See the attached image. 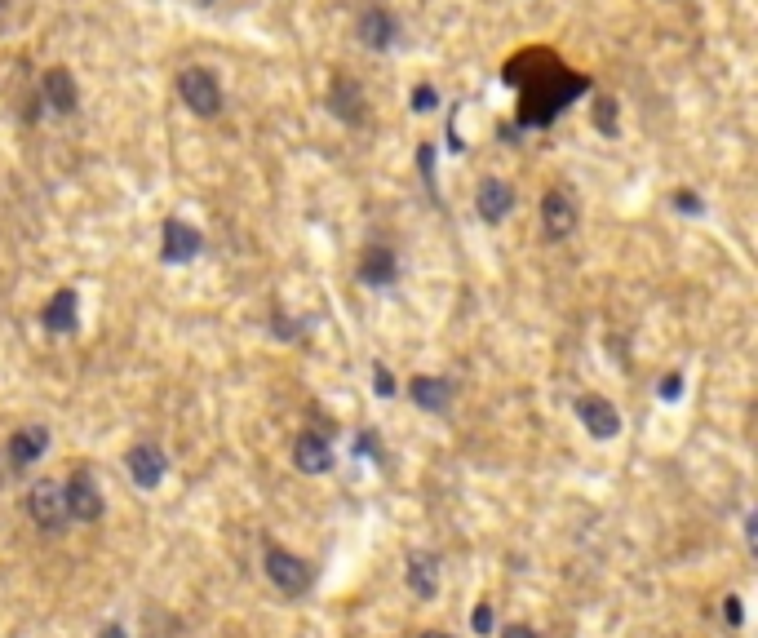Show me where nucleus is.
<instances>
[{
	"mask_svg": "<svg viewBox=\"0 0 758 638\" xmlns=\"http://www.w3.org/2000/svg\"><path fill=\"white\" fill-rule=\"evenodd\" d=\"M262 572H266V581H271L280 594H289V599H297V594H306L315 585V568L306 559H297L293 550H284V545H266Z\"/></svg>",
	"mask_w": 758,
	"mask_h": 638,
	"instance_id": "nucleus-1",
	"label": "nucleus"
},
{
	"mask_svg": "<svg viewBox=\"0 0 758 638\" xmlns=\"http://www.w3.org/2000/svg\"><path fill=\"white\" fill-rule=\"evenodd\" d=\"M577 222H581V204H577V195H572L568 187H550L546 195H541V235H546V244L572 240Z\"/></svg>",
	"mask_w": 758,
	"mask_h": 638,
	"instance_id": "nucleus-2",
	"label": "nucleus"
},
{
	"mask_svg": "<svg viewBox=\"0 0 758 638\" xmlns=\"http://www.w3.org/2000/svg\"><path fill=\"white\" fill-rule=\"evenodd\" d=\"M178 98H182V107L191 111V116H200V120H213L222 111V85H218V76H213L209 67H187L178 76Z\"/></svg>",
	"mask_w": 758,
	"mask_h": 638,
	"instance_id": "nucleus-3",
	"label": "nucleus"
},
{
	"mask_svg": "<svg viewBox=\"0 0 758 638\" xmlns=\"http://www.w3.org/2000/svg\"><path fill=\"white\" fill-rule=\"evenodd\" d=\"M63 501H67V519L76 523H98L107 501H102V488H98V475L89 466H76L63 483Z\"/></svg>",
	"mask_w": 758,
	"mask_h": 638,
	"instance_id": "nucleus-4",
	"label": "nucleus"
},
{
	"mask_svg": "<svg viewBox=\"0 0 758 638\" xmlns=\"http://www.w3.org/2000/svg\"><path fill=\"white\" fill-rule=\"evenodd\" d=\"M27 510H32L40 532H63L71 523L67 519V501H63V483H54V479L32 483V492H27Z\"/></svg>",
	"mask_w": 758,
	"mask_h": 638,
	"instance_id": "nucleus-5",
	"label": "nucleus"
},
{
	"mask_svg": "<svg viewBox=\"0 0 758 638\" xmlns=\"http://www.w3.org/2000/svg\"><path fill=\"white\" fill-rule=\"evenodd\" d=\"M329 111H333V120L360 129L364 120H368V98H364L360 80L346 76V71H337V76L329 80Z\"/></svg>",
	"mask_w": 758,
	"mask_h": 638,
	"instance_id": "nucleus-6",
	"label": "nucleus"
},
{
	"mask_svg": "<svg viewBox=\"0 0 758 638\" xmlns=\"http://www.w3.org/2000/svg\"><path fill=\"white\" fill-rule=\"evenodd\" d=\"M125 470H129V479L138 483L142 492H156L160 483H165L169 461H165V452H160L156 444H133L125 452Z\"/></svg>",
	"mask_w": 758,
	"mask_h": 638,
	"instance_id": "nucleus-7",
	"label": "nucleus"
},
{
	"mask_svg": "<svg viewBox=\"0 0 758 638\" xmlns=\"http://www.w3.org/2000/svg\"><path fill=\"white\" fill-rule=\"evenodd\" d=\"M200 249H204V235L196 231V226L182 222V218H165V244H160V257H165L169 266L196 262Z\"/></svg>",
	"mask_w": 758,
	"mask_h": 638,
	"instance_id": "nucleus-8",
	"label": "nucleus"
},
{
	"mask_svg": "<svg viewBox=\"0 0 758 638\" xmlns=\"http://www.w3.org/2000/svg\"><path fill=\"white\" fill-rule=\"evenodd\" d=\"M40 98H45V107L54 111V116H76V107H80L76 76H71L67 67H49L45 80H40Z\"/></svg>",
	"mask_w": 758,
	"mask_h": 638,
	"instance_id": "nucleus-9",
	"label": "nucleus"
},
{
	"mask_svg": "<svg viewBox=\"0 0 758 638\" xmlns=\"http://www.w3.org/2000/svg\"><path fill=\"white\" fill-rule=\"evenodd\" d=\"M355 36H360L364 49H373V54H386V49L395 45V36H399V23H395L391 9L368 5L364 14H360V27H355Z\"/></svg>",
	"mask_w": 758,
	"mask_h": 638,
	"instance_id": "nucleus-10",
	"label": "nucleus"
},
{
	"mask_svg": "<svg viewBox=\"0 0 758 638\" xmlns=\"http://www.w3.org/2000/svg\"><path fill=\"white\" fill-rule=\"evenodd\" d=\"M404 581H408V590H413L417 599H435V594H439V581H444V563H439V554L413 550V554H408Z\"/></svg>",
	"mask_w": 758,
	"mask_h": 638,
	"instance_id": "nucleus-11",
	"label": "nucleus"
},
{
	"mask_svg": "<svg viewBox=\"0 0 758 638\" xmlns=\"http://www.w3.org/2000/svg\"><path fill=\"white\" fill-rule=\"evenodd\" d=\"M475 209H479V218H484L488 226L506 222L510 213H515V191H510V182L484 178V182L475 187Z\"/></svg>",
	"mask_w": 758,
	"mask_h": 638,
	"instance_id": "nucleus-12",
	"label": "nucleus"
},
{
	"mask_svg": "<svg viewBox=\"0 0 758 638\" xmlns=\"http://www.w3.org/2000/svg\"><path fill=\"white\" fill-rule=\"evenodd\" d=\"M40 324H45V333H54V337L76 333V324H80V297H76V288H58V293L45 302V311H40Z\"/></svg>",
	"mask_w": 758,
	"mask_h": 638,
	"instance_id": "nucleus-13",
	"label": "nucleus"
},
{
	"mask_svg": "<svg viewBox=\"0 0 758 638\" xmlns=\"http://www.w3.org/2000/svg\"><path fill=\"white\" fill-rule=\"evenodd\" d=\"M293 466L302 470V475H329V470H333L329 439L315 435V430H302V435L293 439Z\"/></svg>",
	"mask_w": 758,
	"mask_h": 638,
	"instance_id": "nucleus-14",
	"label": "nucleus"
},
{
	"mask_svg": "<svg viewBox=\"0 0 758 638\" xmlns=\"http://www.w3.org/2000/svg\"><path fill=\"white\" fill-rule=\"evenodd\" d=\"M577 417H581V426H586L594 439H617L621 435V413L599 395H581L577 399Z\"/></svg>",
	"mask_w": 758,
	"mask_h": 638,
	"instance_id": "nucleus-15",
	"label": "nucleus"
},
{
	"mask_svg": "<svg viewBox=\"0 0 758 638\" xmlns=\"http://www.w3.org/2000/svg\"><path fill=\"white\" fill-rule=\"evenodd\" d=\"M399 280V257L386 244H368L360 253V284L364 288H391Z\"/></svg>",
	"mask_w": 758,
	"mask_h": 638,
	"instance_id": "nucleus-16",
	"label": "nucleus"
},
{
	"mask_svg": "<svg viewBox=\"0 0 758 638\" xmlns=\"http://www.w3.org/2000/svg\"><path fill=\"white\" fill-rule=\"evenodd\" d=\"M5 452H9V466H14V470L36 466V461L49 452V430H45V426H23V430H14V435H9V444H5Z\"/></svg>",
	"mask_w": 758,
	"mask_h": 638,
	"instance_id": "nucleus-17",
	"label": "nucleus"
},
{
	"mask_svg": "<svg viewBox=\"0 0 758 638\" xmlns=\"http://www.w3.org/2000/svg\"><path fill=\"white\" fill-rule=\"evenodd\" d=\"M408 399L422 413H448L453 408V382H444V377H413L408 382Z\"/></svg>",
	"mask_w": 758,
	"mask_h": 638,
	"instance_id": "nucleus-18",
	"label": "nucleus"
},
{
	"mask_svg": "<svg viewBox=\"0 0 758 638\" xmlns=\"http://www.w3.org/2000/svg\"><path fill=\"white\" fill-rule=\"evenodd\" d=\"M590 120H594V129H599L603 138H617V129H621V107H617V98H594Z\"/></svg>",
	"mask_w": 758,
	"mask_h": 638,
	"instance_id": "nucleus-19",
	"label": "nucleus"
},
{
	"mask_svg": "<svg viewBox=\"0 0 758 638\" xmlns=\"http://www.w3.org/2000/svg\"><path fill=\"white\" fill-rule=\"evenodd\" d=\"M670 200H674V209H679L683 218H701V213H705V200H701L696 191H688V187H679V191L670 195Z\"/></svg>",
	"mask_w": 758,
	"mask_h": 638,
	"instance_id": "nucleus-20",
	"label": "nucleus"
},
{
	"mask_svg": "<svg viewBox=\"0 0 758 638\" xmlns=\"http://www.w3.org/2000/svg\"><path fill=\"white\" fill-rule=\"evenodd\" d=\"M355 452H360V457H373L377 466H382V461H386V452H382V439H377L373 430H368V435H355Z\"/></svg>",
	"mask_w": 758,
	"mask_h": 638,
	"instance_id": "nucleus-21",
	"label": "nucleus"
},
{
	"mask_svg": "<svg viewBox=\"0 0 758 638\" xmlns=\"http://www.w3.org/2000/svg\"><path fill=\"white\" fill-rule=\"evenodd\" d=\"M435 107H439L435 85H417L413 89V111H417V116H426V111H435Z\"/></svg>",
	"mask_w": 758,
	"mask_h": 638,
	"instance_id": "nucleus-22",
	"label": "nucleus"
},
{
	"mask_svg": "<svg viewBox=\"0 0 758 638\" xmlns=\"http://www.w3.org/2000/svg\"><path fill=\"white\" fill-rule=\"evenodd\" d=\"M470 630H475V634H493V607L479 603L475 612H470Z\"/></svg>",
	"mask_w": 758,
	"mask_h": 638,
	"instance_id": "nucleus-23",
	"label": "nucleus"
},
{
	"mask_svg": "<svg viewBox=\"0 0 758 638\" xmlns=\"http://www.w3.org/2000/svg\"><path fill=\"white\" fill-rule=\"evenodd\" d=\"M417 164H422V178H426V187H430V195H435V147H426L417 151Z\"/></svg>",
	"mask_w": 758,
	"mask_h": 638,
	"instance_id": "nucleus-24",
	"label": "nucleus"
},
{
	"mask_svg": "<svg viewBox=\"0 0 758 638\" xmlns=\"http://www.w3.org/2000/svg\"><path fill=\"white\" fill-rule=\"evenodd\" d=\"M657 395L665 399V404H674V399L683 395V373H665V377H661V390H657Z\"/></svg>",
	"mask_w": 758,
	"mask_h": 638,
	"instance_id": "nucleus-25",
	"label": "nucleus"
},
{
	"mask_svg": "<svg viewBox=\"0 0 758 638\" xmlns=\"http://www.w3.org/2000/svg\"><path fill=\"white\" fill-rule=\"evenodd\" d=\"M373 382H377V395H382V399L395 395V377H391V368H386V364H373Z\"/></svg>",
	"mask_w": 758,
	"mask_h": 638,
	"instance_id": "nucleus-26",
	"label": "nucleus"
},
{
	"mask_svg": "<svg viewBox=\"0 0 758 638\" xmlns=\"http://www.w3.org/2000/svg\"><path fill=\"white\" fill-rule=\"evenodd\" d=\"M723 621L732 625V630H741L745 612H741V599H736V594H727V599H723Z\"/></svg>",
	"mask_w": 758,
	"mask_h": 638,
	"instance_id": "nucleus-27",
	"label": "nucleus"
},
{
	"mask_svg": "<svg viewBox=\"0 0 758 638\" xmlns=\"http://www.w3.org/2000/svg\"><path fill=\"white\" fill-rule=\"evenodd\" d=\"M501 638H541V634L532 630V625H510V630L501 634Z\"/></svg>",
	"mask_w": 758,
	"mask_h": 638,
	"instance_id": "nucleus-28",
	"label": "nucleus"
},
{
	"mask_svg": "<svg viewBox=\"0 0 758 638\" xmlns=\"http://www.w3.org/2000/svg\"><path fill=\"white\" fill-rule=\"evenodd\" d=\"M102 638H125V630L120 625H102Z\"/></svg>",
	"mask_w": 758,
	"mask_h": 638,
	"instance_id": "nucleus-29",
	"label": "nucleus"
},
{
	"mask_svg": "<svg viewBox=\"0 0 758 638\" xmlns=\"http://www.w3.org/2000/svg\"><path fill=\"white\" fill-rule=\"evenodd\" d=\"M14 9V0H0V27H5V14Z\"/></svg>",
	"mask_w": 758,
	"mask_h": 638,
	"instance_id": "nucleus-30",
	"label": "nucleus"
},
{
	"mask_svg": "<svg viewBox=\"0 0 758 638\" xmlns=\"http://www.w3.org/2000/svg\"><path fill=\"white\" fill-rule=\"evenodd\" d=\"M422 638H453V634H444V630H426Z\"/></svg>",
	"mask_w": 758,
	"mask_h": 638,
	"instance_id": "nucleus-31",
	"label": "nucleus"
},
{
	"mask_svg": "<svg viewBox=\"0 0 758 638\" xmlns=\"http://www.w3.org/2000/svg\"><path fill=\"white\" fill-rule=\"evenodd\" d=\"M200 5H209V0H200Z\"/></svg>",
	"mask_w": 758,
	"mask_h": 638,
	"instance_id": "nucleus-32",
	"label": "nucleus"
}]
</instances>
